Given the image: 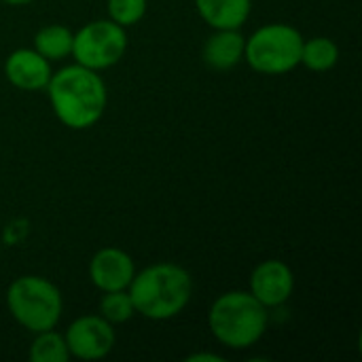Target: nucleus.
I'll list each match as a JSON object with an SVG mask.
<instances>
[{"label":"nucleus","mask_w":362,"mask_h":362,"mask_svg":"<svg viewBox=\"0 0 362 362\" xmlns=\"http://www.w3.org/2000/svg\"><path fill=\"white\" fill-rule=\"evenodd\" d=\"M47 93L55 117L70 129H87L95 125L108 104L104 78L81 64L53 72Z\"/></svg>","instance_id":"obj_1"},{"label":"nucleus","mask_w":362,"mask_h":362,"mask_svg":"<svg viewBox=\"0 0 362 362\" xmlns=\"http://www.w3.org/2000/svg\"><path fill=\"white\" fill-rule=\"evenodd\" d=\"M127 293L136 314L148 320H172L191 301L193 278L176 263H155L136 272Z\"/></svg>","instance_id":"obj_2"},{"label":"nucleus","mask_w":362,"mask_h":362,"mask_svg":"<svg viewBox=\"0 0 362 362\" xmlns=\"http://www.w3.org/2000/svg\"><path fill=\"white\" fill-rule=\"evenodd\" d=\"M208 325L216 341L231 350H246L265 335L269 314L250 291H229L210 305Z\"/></svg>","instance_id":"obj_3"},{"label":"nucleus","mask_w":362,"mask_h":362,"mask_svg":"<svg viewBox=\"0 0 362 362\" xmlns=\"http://www.w3.org/2000/svg\"><path fill=\"white\" fill-rule=\"evenodd\" d=\"M6 308L23 329L42 333L57 327L64 301L59 288L51 280L40 276H21L13 280L6 291Z\"/></svg>","instance_id":"obj_4"},{"label":"nucleus","mask_w":362,"mask_h":362,"mask_svg":"<svg viewBox=\"0 0 362 362\" xmlns=\"http://www.w3.org/2000/svg\"><path fill=\"white\" fill-rule=\"evenodd\" d=\"M303 36L288 23L261 25L246 38L244 59L261 74H286L301 64Z\"/></svg>","instance_id":"obj_5"},{"label":"nucleus","mask_w":362,"mask_h":362,"mask_svg":"<svg viewBox=\"0 0 362 362\" xmlns=\"http://www.w3.org/2000/svg\"><path fill=\"white\" fill-rule=\"evenodd\" d=\"M127 51V32L112 19L85 23L72 38V57L76 64L95 72L121 62Z\"/></svg>","instance_id":"obj_6"},{"label":"nucleus","mask_w":362,"mask_h":362,"mask_svg":"<svg viewBox=\"0 0 362 362\" xmlns=\"http://www.w3.org/2000/svg\"><path fill=\"white\" fill-rule=\"evenodd\" d=\"M64 339H66L70 356L81 358V361H100L108 356L117 344L112 325L104 320L100 314L76 318L68 327Z\"/></svg>","instance_id":"obj_7"},{"label":"nucleus","mask_w":362,"mask_h":362,"mask_svg":"<svg viewBox=\"0 0 362 362\" xmlns=\"http://www.w3.org/2000/svg\"><path fill=\"white\" fill-rule=\"evenodd\" d=\"M295 291L293 269L278 259H267L259 263L250 276V295L265 308L284 305Z\"/></svg>","instance_id":"obj_8"},{"label":"nucleus","mask_w":362,"mask_h":362,"mask_svg":"<svg viewBox=\"0 0 362 362\" xmlns=\"http://www.w3.org/2000/svg\"><path fill=\"white\" fill-rule=\"evenodd\" d=\"M134 274H136V265L132 257L115 246L98 250L89 263V278L93 286L100 288L102 293L127 288Z\"/></svg>","instance_id":"obj_9"},{"label":"nucleus","mask_w":362,"mask_h":362,"mask_svg":"<svg viewBox=\"0 0 362 362\" xmlns=\"http://www.w3.org/2000/svg\"><path fill=\"white\" fill-rule=\"evenodd\" d=\"M6 81L21 91L47 89L51 81V62L36 49H15L4 62Z\"/></svg>","instance_id":"obj_10"},{"label":"nucleus","mask_w":362,"mask_h":362,"mask_svg":"<svg viewBox=\"0 0 362 362\" xmlns=\"http://www.w3.org/2000/svg\"><path fill=\"white\" fill-rule=\"evenodd\" d=\"M246 38L240 30H214L204 45V62L214 70H231L244 59Z\"/></svg>","instance_id":"obj_11"},{"label":"nucleus","mask_w":362,"mask_h":362,"mask_svg":"<svg viewBox=\"0 0 362 362\" xmlns=\"http://www.w3.org/2000/svg\"><path fill=\"white\" fill-rule=\"evenodd\" d=\"M199 17L214 30H240L252 11V0H195Z\"/></svg>","instance_id":"obj_12"},{"label":"nucleus","mask_w":362,"mask_h":362,"mask_svg":"<svg viewBox=\"0 0 362 362\" xmlns=\"http://www.w3.org/2000/svg\"><path fill=\"white\" fill-rule=\"evenodd\" d=\"M72 38L74 32L66 25H45L34 36V49L49 62H59L72 53Z\"/></svg>","instance_id":"obj_13"},{"label":"nucleus","mask_w":362,"mask_h":362,"mask_svg":"<svg viewBox=\"0 0 362 362\" xmlns=\"http://www.w3.org/2000/svg\"><path fill=\"white\" fill-rule=\"evenodd\" d=\"M337 59H339V47L335 45V40H331L327 36H316V38H310V40L303 38L301 64L308 70L327 72L337 64Z\"/></svg>","instance_id":"obj_14"},{"label":"nucleus","mask_w":362,"mask_h":362,"mask_svg":"<svg viewBox=\"0 0 362 362\" xmlns=\"http://www.w3.org/2000/svg\"><path fill=\"white\" fill-rule=\"evenodd\" d=\"M72 358L66 346L64 335L55 333L53 329L36 333L30 346V361L32 362H68Z\"/></svg>","instance_id":"obj_15"},{"label":"nucleus","mask_w":362,"mask_h":362,"mask_svg":"<svg viewBox=\"0 0 362 362\" xmlns=\"http://www.w3.org/2000/svg\"><path fill=\"white\" fill-rule=\"evenodd\" d=\"M100 316L104 320H108L110 325H123V322L132 320L136 316V308H134V301H132L127 288L104 293L100 299Z\"/></svg>","instance_id":"obj_16"},{"label":"nucleus","mask_w":362,"mask_h":362,"mask_svg":"<svg viewBox=\"0 0 362 362\" xmlns=\"http://www.w3.org/2000/svg\"><path fill=\"white\" fill-rule=\"evenodd\" d=\"M146 13V0H108V19L129 28L136 25Z\"/></svg>","instance_id":"obj_17"},{"label":"nucleus","mask_w":362,"mask_h":362,"mask_svg":"<svg viewBox=\"0 0 362 362\" xmlns=\"http://www.w3.org/2000/svg\"><path fill=\"white\" fill-rule=\"evenodd\" d=\"M187 361H189V362H199V361L221 362L223 358H221V356H216V354H208V352H204V354H191V356H189Z\"/></svg>","instance_id":"obj_18"},{"label":"nucleus","mask_w":362,"mask_h":362,"mask_svg":"<svg viewBox=\"0 0 362 362\" xmlns=\"http://www.w3.org/2000/svg\"><path fill=\"white\" fill-rule=\"evenodd\" d=\"M2 2H6V4H11V6H21V4L32 2V0H2Z\"/></svg>","instance_id":"obj_19"}]
</instances>
